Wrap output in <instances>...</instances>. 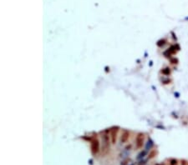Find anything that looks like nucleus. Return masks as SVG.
<instances>
[{
	"label": "nucleus",
	"instance_id": "423d86ee",
	"mask_svg": "<svg viewBox=\"0 0 188 165\" xmlns=\"http://www.w3.org/2000/svg\"><path fill=\"white\" fill-rule=\"evenodd\" d=\"M169 163H170V165H177L178 164V160H176V159H170Z\"/></svg>",
	"mask_w": 188,
	"mask_h": 165
},
{
	"label": "nucleus",
	"instance_id": "f257e3e1",
	"mask_svg": "<svg viewBox=\"0 0 188 165\" xmlns=\"http://www.w3.org/2000/svg\"><path fill=\"white\" fill-rule=\"evenodd\" d=\"M110 149V140H109V135L104 132L101 134V153L106 154Z\"/></svg>",
	"mask_w": 188,
	"mask_h": 165
},
{
	"label": "nucleus",
	"instance_id": "20e7f679",
	"mask_svg": "<svg viewBox=\"0 0 188 165\" xmlns=\"http://www.w3.org/2000/svg\"><path fill=\"white\" fill-rule=\"evenodd\" d=\"M111 143L115 144L116 143V139H117V134H118V132H119V128L118 127H114L112 129H111Z\"/></svg>",
	"mask_w": 188,
	"mask_h": 165
},
{
	"label": "nucleus",
	"instance_id": "39448f33",
	"mask_svg": "<svg viewBox=\"0 0 188 165\" xmlns=\"http://www.w3.org/2000/svg\"><path fill=\"white\" fill-rule=\"evenodd\" d=\"M129 137H130V132L125 129L123 130L122 133H121V137H120V142L122 144H125L129 139Z\"/></svg>",
	"mask_w": 188,
	"mask_h": 165
},
{
	"label": "nucleus",
	"instance_id": "0eeeda50",
	"mask_svg": "<svg viewBox=\"0 0 188 165\" xmlns=\"http://www.w3.org/2000/svg\"><path fill=\"white\" fill-rule=\"evenodd\" d=\"M181 165H188V163L186 160H182L181 162Z\"/></svg>",
	"mask_w": 188,
	"mask_h": 165
},
{
	"label": "nucleus",
	"instance_id": "f03ea898",
	"mask_svg": "<svg viewBox=\"0 0 188 165\" xmlns=\"http://www.w3.org/2000/svg\"><path fill=\"white\" fill-rule=\"evenodd\" d=\"M100 142L96 138H94V139L91 140V152L94 155H96L97 153L100 152Z\"/></svg>",
	"mask_w": 188,
	"mask_h": 165
},
{
	"label": "nucleus",
	"instance_id": "7ed1b4c3",
	"mask_svg": "<svg viewBox=\"0 0 188 165\" xmlns=\"http://www.w3.org/2000/svg\"><path fill=\"white\" fill-rule=\"evenodd\" d=\"M144 140H145V137H144L143 133H138L136 139H135V147L137 149H140L142 148L144 145Z\"/></svg>",
	"mask_w": 188,
	"mask_h": 165
},
{
	"label": "nucleus",
	"instance_id": "6e6552de",
	"mask_svg": "<svg viewBox=\"0 0 188 165\" xmlns=\"http://www.w3.org/2000/svg\"><path fill=\"white\" fill-rule=\"evenodd\" d=\"M158 165H165V163H161V164H158Z\"/></svg>",
	"mask_w": 188,
	"mask_h": 165
}]
</instances>
